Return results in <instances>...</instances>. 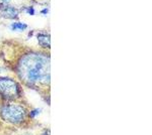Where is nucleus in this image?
<instances>
[{
	"mask_svg": "<svg viewBox=\"0 0 152 135\" xmlns=\"http://www.w3.org/2000/svg\"><path fill=\"white\" fill-rule=\"evenodd\" d=\"M20 78L28 85L50 83V58L43 53H31L21 58L18 65Z\"/></svg>",
	"mask_w": 152,
	"mask_h": 135,
	"instance_id": "obj_1",
	"label": "nucleus"
},
{
	"mask_svg": "<svg viewBox=\"0 0 152 135\" xmlns=\"http://www.w3.org/2000/svg\"><path fill=\"white\" fill-rule=\"evenodd\" d=\"M1 118L11 124H20L26 117V111L19 105L7 104L3 105L0 109Z\"/></svg>",
	"mask_w": 152,
	"mask_h": 135,
	"instance_id": "obj_2",
	"label": "nucleus"
},
{
	"mask_svg": "<svg viewBox=\"0 0 152 135\" xmlns=\"http://www.w3.org/2000/svg\"><path fill=\"white\" fill-rule=\"evenodd\" d=\"M0 94L5 100H13L19 96V87L12 79L0 77Z\"/></svg>",
	"mask_w": 152,
	"mask_h": 135,
	"instance_id": "obj_3",
	"label": "nucleus"
},
{
	"mask_svg": "<svg viewBox=\"0 0 152 135\" xmlns=\"http://www.w3.org/2000/svg\"><path fill=\"white\" fill-rule=\"evenodd\" d=\"M0 15L7 19H14L18 17V11L13 6L8 5V4H2L0 8Z\"/></svg>",
	"mask_w": 152,
	"mask_h": 135,
	"instance_id": "obj_4",
	"label": "nucleus"
},
{
	"mask_svg": "<svg viewBox=\"0 0 152 135\" xmlns=\"http://www.w3.org/2000/svg\"><path fill=\"white\" fill-rule=\"evenodd\" d=\"M38 40L39 43L43 46V48H49L51 46V43H50V35L48 33H39L38 34Z\"/></svg>",
	"mask_w": 152,
	"mask_h": 135,
	"instance_id": "obj_5",
	"label": "nucleus"
},
{
	"mask_svg": "<svg viewBox=\"0 0 152 135\" xmlns=\"http://www.w3.org/2000/svg\"><path fill=\"white\" fill-rule=\"evenodd\" d=\"M11 29H13V30H18V31H23L24 29H26L28 27V25L26 24H24L23 22H14L11 24Z\"/></svg>",
	"mask_w": 152,
	"mask_h": 135,
	"instance_id": "obj_6",
	"label": "nucleus"
},
{
	"mask_svg": "<svg viewBox=\"0 0 152 135\" xmlns=\"http://www.w3.org/2000/svg\"><path fill=\"white\" fill-rule=\"evenodd\" d=\"M40 113H41V109H35L33 112L31 113V114H29V116H31V117H37L39 114H40Z\"/></svg>",
	"mask_w": 152,
	"mask_h": 135,
	"instance_id": "obj_7",
	"label": "nucleus"
},
{
	"mask_svg": "<svg viewBox=\"0 0 152 135\" xmlns=\"http://www.w3.org/2000/svg\"><path fill=\"white\" fill-rule=\"evenodd\" d=\"M42 13H48V9H44V10H42Z\"/></svg>",
	"mask_w": 152,
	"mask_h": 135,
	"instance_id": "obj_8",
	"label": "nucleus"
}]
</instances>
